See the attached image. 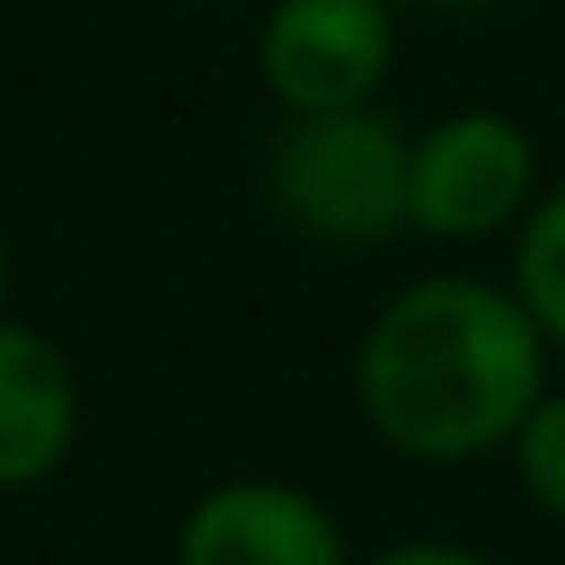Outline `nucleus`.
Wrapping results in <instances>:
<instances>
[{"instance_id":"1","label":"nucleus","mask_w":565,"mask_h":565,"mask_svg":"<svg viewBox=\"0 0 565 565\" xmlns=\"http://www.w3.org/2000/svg\"><path fill=\"white\" fill-rule=\"evenodd\" d=\"M552 393V353L512 287L479 273H419L353 347V406L406 466H479L512 452Z\"/></svg>"},{"instance_id":"5","label":"nucleus","mask_w":565,"mask_h":565,"mask_svg":"<svg viewBox=\"0 0 565 565\" xmlns=\"http://www.w3.org/2000/svg\"><path fill=\"white\" fill-rule=\"evenodd\" d=\"M173 565H353V552L320 492L273 472H239L180 512Z\"/></svg>"},{"instance_id":"7","label":"nucleus","mask_w":565,"mask_h":565,"mask_svg":"<svg viewBox=\"0 0 565 565\" xmlns=\"http://www.w3.org/2000/svg\"><path fill=\"white\" fill-rule=\"evenodd\" d=\"M512 300L525 307V320L539 327L545 353L565 360V180H552L539 193V206L519 220L512 233Z\"/></svg>"},{"instance_id":"2","label":"nucleus","mask_w":565,"mask_h":565,"mask_svg":"<svg viewBox=\"0 0 565 565\" xmlns=\"http://www.w3.org/2000/svg\"><path fill=\"white\" fill-rule=\"evenodd\" d=\"M406 167L413 127L380 100L347 114H300L266 147V200L279 226L313 246L373 253L406 233Z\"/></svg>"},{"instance_id":"8","label":"nucleus","mask_w":565,"mask_h":565,"mask_svg":"<svg viewBox=\"0 0 565 565\" xmlns=\"http://www.w3.org/2000/svg\"><path fill=\"white\" fill-rule=\"evenodd\" d=\"M512 466H519L532 505H539L552 525H565V386H552V393L539 399V413L519 426Z\"/></svg>"},{"instance_id":"11","label":"nucleus","mask_w":565,"mask_h":565,"mask_svg":"<svg viewBox=\"0 0 565 565\" xmlns=\"http://www.w3.org/2000/svg\"><path fill=\"white\" fill-rule=\"evenodd\" d=\"M8 287H14V259H8V239H0V313H8Z\"/></svg>"},{"instance_id":"6","label":"nucleus","mask_w":565,"mask_h":565,"mask_svg":"<svg viewBox=\"0 0 565 565\" xmlns=\"http://www.w3.org/2000/svg\"><path fill=\"white\" fill-rule=\"evenodd\" d=\"M87 393L67 347L0 313V492L47 486L81 446Z\"/></svg>"},{"instance_id":"3","label":"nucleus","mask_w":565,"mask_h":565,"mask_svg":"<svg viewBox=\"0 0 565 565\" xmlns=\"http://www.w3.org/2000/svg\"><path fill=\"white\" fill-rule=\"evenodd\" d=\"M545 167L525 120L499 107H459L426 127H413V167H406V226L426 239H499L519 233V220L539 206Z\"/></svg>"},{"instance_id":"4","label":"nucleus","mask_w":565,"mask_h":565,"mask_svg":"<svg viewBox=\"0 0 565 565\" xmlns=\"http://www.w3.org/2000/svg\"><path fill=\"white\" fill-rule=\"evenodd\" d=\"M253 61L287 120L373 107L399 61V8L393 0H273Z\"/></svg>"},{"instance_id":"10","label":"nucleus","mask_w":565,"mask_h":565,"mask_svg":"<svg viewBox=\"0 0 565 565\" xmlns=\"http://www.w3.org/2000/svg\"><path fill=\"white\" fill-rule=\"evenodd\" d=\"M393 8H433V14H452V8H479V0H393Z\"/></svg>"},{"instance_id":"9","label":"nucleus","mask_w":565,"mask_h":565,"mask_svg":"<svg viewBox=\"0 0 565 565\" xmlns=\"http://www.w3.org/2000/svg\"><path fill=\"white\" fill-rule=\"evenodd\" d=\"M360 565H499V558L479 552V545H459V539H399V545H380Z\"/></svg>"}]
</instances>
